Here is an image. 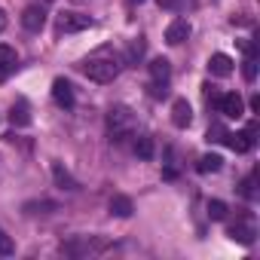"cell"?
<instances>
[{
  "mask_svg": "<svg viewBox=\"0 0 260 260\" xmlns=\"http://www.w3.org/2000/svg\"><path fill=\"white\" fill-rule=\"evenodd\" d=\"M257 122H251L248 128H242V132H226V138H223V144L233 150V153H248V150H254V144H257Z\"/></svg>",
  "mask_w": 260,
  "mask_h": 260,
  "instance_id": "obj_4",
  "label": "cell"
},
{
  "mask_svg": "<svg viewBox=\"0 0 260 260\" xmlns=\"http://www.w3.org/2000/svg\"><path fill=\"white\" fill-rule=\"evenodd\" d=\"M172 122L178 128H187L193 122V107H190L187 98H175V104H172Z\"/></svg>",
  "mask_w": 260,
  "mask_h": 260,
  "instance_id": "obj_11",
  "label": "cell"
},
{
  "mask_svg": "<svg viewBox=\"0 0 260 260\" xmlns=\"http://www.w3.org/2000/svg\"><path fill=\"white\" fill-rule=\"evenodd\" d=\"M217 110L230 119H239V116H245V101H242L239 92H226V95L217 98Z\"/></svg>",
  "mask_w": 260,
  "mask_h": 260,
  "instance_id": "obj_7",
  "label": "cell"
},
{
  "mask_svg": "<svg viewBox=\"0 0 260 260\" xmlns=\"http://www.w3.org/2000/svg\"><path fill=\"white\" fill-rule=\"evenodd\" d=\"M10 122H13V125H19V128L31 125V110H28V101H16V104H13V110H10Z\"/></svg>",
  "mask_w": 260,
  "mask_h": 260,
  "instance_id": "obj_16",
  "label": "cell"
},
{
  "mask_svg": "<svg viewBox=\"0 0 260 260\" xmlns=\"http://www.w3.org/2000/svg\"><path fill=\"white\" fill-rule=\"evenodd\" d=\"M4 25H7V19H4V13H0V31H4Z\"/></svg>",
  "mask_w": 260,
  "mask_h": 260,
  "instance_id": "obj_30",
  "label": "cell"
},
{
  "mask_svg": "<svg viewBox=\"0 0 260 260\" xmlns=\"http://www.w3.org/2000/svg\"><path fill=\"white\" fill-rule=\"evenodd\" d=\"M52 178H55V184H58L61 190H71V193H74V190H80V184L71 178V172H68L61 162H52Z\"/></svg>",
  "mask_w": 260,
  "mask_h": 260,
  "instance_id": "obj_14",
  "label": "cell"
},
{
  "mask_svg": "<svg viewBox=\"0 0 260 260\" xmlns=\"http://www.w3.org/2000/svg\"><path fill=\"white\" fill-rule=\"evenodd\" d=\"M16 64H19V55H16V49H13V46H7V43H0V68L13 71Z\"/></svg>",
  "mask_w": 260,
  "mask_h": 260,
  "instance_id": "obj_20",
  "label": "cell"
},
{
  "mask_svg": "<svg viewBox=\"0 0 260 260\" xmlns=\"http://www.w3.org/2000/svg\"><path fill=\"white\" fill-rule=\"evenodd\" d=\"M190 34H193L190 22H187V19H175V22L166 28V43H169V46H181Z\"/></svg>",
  "mask_w": 260,
  "mask_h": 260,
  "instance_id": "obj_8",
  "label": "cell"
},
{
  "mask_svg": "<svg viewBox=\"0 0 260 260\" xmlns=\"http://www.w3.org/2000/svg\"><path fill=\"white\" fill-rule=\"evenodd\" d=\"M144 49H147V43H144V37H135L132 43H128V52H125V64H132V68H138L141 64V58H144Z\"/></svg>",
  "mask_w": 260,
  "mask_h": 260,
  "instance_id": "obj_15",
  "label": "cell"
},
{
  "mask_svg": "<svg viewBox=\"0 0 260 260\" xmlns=\"http://www.w3.org/2000/svg\"><path fill=\"white\" fill-rule=\"evenodd\" d=\"M52 101H55L58 107H64V110L74 107V86H71L64 77H58V80L52 83Z\"/></svg>",
  "mask_w": 260,
  "mask_h": 260,
  "instance_id": "obj_9",
  "label": "cell"
},
{
  "mask_svg": "<svg viewBox=\"0 0 260 260\" xmlns=\"http://www.w3.org/2000/svg\"><path fill=\"white\" fill-rule=\"evenodd\" d=\"M156 4H159L162 10H178V7H181V0H156Z\"/></svg>",
  "mask_w": 260,
  "mask_h": 260,
  "instance_id": "obj_27",
  "label": "cell"
},
{
  "mask_svg": "<svg viewBox=\"0 0 260 260\" xmlns=\"http://www.w3.org/2000/svg\"><path fill=\"white\" fill-rule=\"evenodd\" d=\"M16 251V242L7 236V230H0V257H10Z\"/></svg>",
  "mask_w": 260,
  "mask_h": 260,
  "instance_id": "obj_25",
  "label": "cell"
},
{
  "mask_svg": "<svg viewBox=\"0 0 260 260\" xmlns=\"http://www.w3.org/2000/svg\"><path fill=\"white\" fill-rule=\"evenodd\" d=\"M22 25H25V31H40L43 25H46V10L40 7V4H31L25 13H22Z\"/></svg>",
  "mask_w": 260,
  "mask_h": 260,
  "instance_id": "obj_10",
  "label": "cell"
},
{
  "mask_svg": "<svg viewBox=\"0 0 260 260\" xmlns=\"http://www.w3.org/2000/svg\"><path fill=\"white\" fill-rule=\"evenodd\" d=\"M107 248H113V242L101 236H80V239L61 242V254L68 257H95V254H104Z\"/></svg>",
  "mask_w": 260,
  "mask_h": 260,
  "instance_id": "obj_2",
  "label": "cell"
},
{
  "mask_svg": "<svg viewBox=\"0 0 260 260\" xmlns=\"http://www.w3.org/2000/svg\"><path fill=\"white\" fill-rule=\"evenodd\" d=\"M226 211H230L226 202H220V199H211V202H208V217H211V220H223Z\"/></svg>",
  "mask_w": 260,
  "mask_h": 260,
  "instance_id": "obj_22",
  "label": "cell"
},
{
  "mask_svg": "<svg viewBox=\"0 0 260 260\" xmlns=\"http://www.w3.org/2000/svg\"><path fill=\"white\" fill-rule=\"evenodd\" d=\"M132 211H135V205L128 196H113L110 199V214L113 217H132Z\"/></svg>",
  "mask_w": 260,
  "mask_h": 260,
  "instance_id": "obj_17",
  "label": "cell"
},
{
  "mask_svg": "<svg viewBox=\"0 0 260 260\" xmlns=\"http://www.w3.org/2000/svg\"><path fill=\"white\" fill-rule=\"evenodd\" d=\"M135 153H138V159H153V138L150 135H138L135 138Z\"/></svg>",
  "mask_w": 260,
  "mask_h": 260,
  "instance_id": "obj_19",
  "label": "cell"
},
{
  "mask_svg": "<svg viewBox=\"0 0 260 260\" xmlns=\"http://www.w3.org/2000/svg\"><path fill=\"white\" fill-rule=\"evenodd\" d=\"M150 77H153V83L166 86V83L172 80V61H169V58H153V61H150Z\"/></svg>",
  "mask_w": 260,
  "mask_h": 260,
  "instance_id": "obj_13",
  "label": "cell"
},
{
  "mask_svg": "<svg viewBox=\"0 0 260 260\" xmlns=\"http://www.w3.org/2000/svg\"><path fill=\"white\" fill-rule=\"evenodd\" d=\"M208 71H211L214 77H230V74H233V58L223 55V52H214V55L208 58Z\"/></svg>",
  "mask_w": 260,
  "mask_h": 260,
  "instance_id": "obj_12",
  "label": "cell"
},
{
  "mask_svg": "<svg viewBox=\"0 0 260 260\" xmlns=\"http://www.w3.org/2000/svg\"><path fill=\"white\" fill-rule=\"evenodd\" d=\"M220 166H223V159H220L217 153H205V156H199L196 172H199V175H208V172H220Z\"/></svg>",
  "mask_w": 260,
  "mask_h": 260,
  "instance_id": "obj_18",
  "label": "cell"
},
{
  "mask_svg": "<svg viewBox=\"0 0 260 260\" xmlns=\"http://www.w3.org/2000/svg\"><path fill=\"white\" fill-rule=\"evenodd\" d=\"M132 128H135V113L128 110L125 104H116V107L107 110V132H110V138L116 144L132 135Z\"/></svg>",
  "mask_w": 260,
  "mask_h": 260,
  "instance_id": "obj_3",
  "label": "cell"
},
{
  "mask_svg": "<svg viewBox=\"0 0 260 260\" xmlns=\"http://www.w3.org/2000/svg\"><path fill=\"white\" fill-rule=\"evenodd\" d=\"M239 193H242L245 199H254V175H248V178L239 184Z\"/></svg>",
  "mask_w": 260,
  "mask_h": 260,
  "instance_id": "obj_26",
  "label": "cell"
},
{
  "mask_svg": "<svg viewBox=\"0 0 260 260\" xmlns=\"http://www.w3.org/2000/svg\"><path fill=\"white\" fill-rule=\"evenodd\" d=\"M122 64H125V61H122V55H119L113 46H98L92 55L83 58L80 71H83L89 80H95V83H113V80L119 77Z\"/></svg>",
  "mask_w": 260,
  "mask_h": 260,
  "instance_id": "obj_1",
  "label": "cell"
},
{
  "mask_svg": "<svg viewBox=\"0 0 260 260\" xmlns=\"http://www.w3.org/2000/svg\"><path fill=\"white\" fill-rule=\"evenodd\" d=\"M25 211L28 214H46V211H55V202H28Z\"/></svg>",
  "mask_w": 260,
  "mask_h": 260,
  "instance_id": "obj_24",
  "label": "cell"
},
{
  "mask_svg": "<svg viewBox=\"0 0 260 260\" xmlns=\"http://www.w3.org/2000/svg\"><path fill=\"white\" fill-rule=\"evenodd\" d=\"M226 236H230L233 242H239V245H254L257 226H254V220H251V217H239L236 223H230V226H226Z\"/></svg>",
  "mask_w": 260,
  "mask_h": 260,
  "instance_id": "obj_5",
  "label": "cell"
},
{
  "mask_svg": "<svg viewBox=\"0 0 260 260\" xmlns=\"http://www.w3.org/2000/svg\"><path fill=\"white\" fill-rule=\"evenodd\" d=\"M125 4H128V7H135V4H144V0H125Z\"/></svg>",
  "mask_w": 260,
  "mask_h": 260,
  "instance_id": "obj_29",
  "label": "cell"
},
{
  "mask_svg": "<svg viewBox=\"0 0 260 260\" xmlns=\"http://www.w3.org/2000/svg\"><path fill=\"white\" fill-rule=\"evenodd\" d=\"M7 77H10V71H7V68H0V83H7Z\"/></svg>",
  "mask_w": 260,
  "mask_h": 260,
  "instance_id": "obj_28",
  "label": "cell"
},
{
  "mask_svg": "<svg viewBox=\"0 0 260 260\" xmlns=\"http://www.w3.org/2000/svg\"><path fill=\"white\" fill-rule=\"evenodd\" d=\"M242 77H245L248 83L257 80V58H245V61H242Z\"/></svg>",
  "mask_w": 260,
  "mask_h": 260,
  "instance_id": "obj_23",
  "label": "cell"
},
{
  "mask_svg": "<svg viewBox=\"0 0 260 260\" xmlns=\"http://www.w3.org/2000/svg\"><path fill=\"white\" fill-rule=\"evenodd\" d=\"M86 28H92V19L80 16V13H61L58 22H55L58 34H77V31H86Z\"/></svg>",
  "mask_w": 260,
  "mask_h": 260,
  "instance_id": "obj_6",
  "label": "cell"
},
{
  "mask_svg": "<svg viewBox=\"0 0 260 260\" xmlns=\"http://www.w3.org/2000/svg\"><path fill=\"white\" fill-rule=\"evenodd\" d=\"M223 138H226V128H223L220 122H211L208 132H205V141H208V144H223Z\"/></svg>",
  "mask_w": 260,
  "mask_h": 260,
  "instance_id": "obj_21",
  "label": "cell"
}]
</instances>
